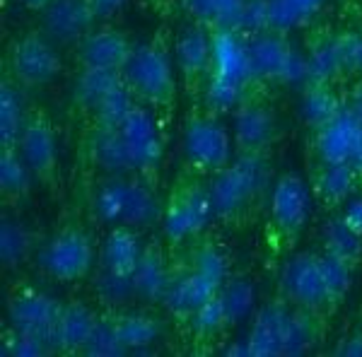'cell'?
I'll return each instance as SVG.
<instances>
[{"mask_svg":"<svg viewBox=\"0 0 362 357\" xmlns=\"http://www.w3.org/2000/svg\"><path fill=\"white\" fill-rule=\"evenodd\" d=\"M346 109V97L336 92V85H305L302 87V119L312 128H319L336 119Z\"/></svg>","mask_w":362,"mask_h":357,"instance_id":"4dcf8cb0","label":"cell"},{"mask_svg":"<svg viewBox=\"0 0 362 357\" xmlns=\"http://www.w3.org/2000/svg\"><path fill=\"white\" fill-rule=\"evenodd\" d=\"M61 70L63 58L42 29L15 37L3 54V75L25 92L54 83Z\"/></svg>","mask_w":362,"mask_h":357,"instance_id":"ba28073f","label":"cell"},{"mask_svg":"<svg viewBox=\"0 0 362 357\" xmlns=\"http://www.w3.org/2000/svg\"><path fill=\"white\" fill-rule=\"evenodd\" d=\"M87 8H90L92 17H95V22H109L114 15H119L121 10H124V5L128 0H85Z\"/></svg>","mask_w":362,"mask_h":357,"instance_id":"ab89813d","label":"cell"},{"mask_svg":"<svg viewBox=\"0 0 362 357\" xmlns=\"http://www.w3.org/2000/svg\"><path fill=\"white\" fill-rule=\"evenodd\" d=\"M208 181L215 220L230 232H244L268 213L276 184L271 155H235L223 172Z\"/></svg>","mask_w":362,"mask_h":357,"instance_id":"7a4b0ae2","label":"cell"},{"mask_svg":"<svg viewBox=\"0 0 362 357\" xmlns=\"http://www.w3.org/2000/svg\"><path fill=\"white\" fill-rule=\"evenodd\" d=\"M112 321L116 336H119L121 345L128 350L148 348L155 343L162 333V321L148 312H119V309H109L104 312Z\"/></svg>","mask_w":362,"mask_h":357,"instance_id":"f1b7e54d","label":"cell"},{"mask_svg":"<svg viewBox=\"0 0 362 357\" xmlns=\"http://www.w3.org/2000/svg\"><path fill=\"white\" fill-rule=\"evenodd\" d=\"M102 314H97L90 304L80 300H70L61 304L54 333H51V348L58 355H87Z\"/></svg>","mask_w":362,"mask_h":357,"instance_id":"ffe728a7","label":"cell"},{"mask_svg":"<svg viewBox=\"0 0 362 357\" xmlns=\"http://www.w3.org/2000/svg\"><path fill=\"white\" fill-rule=\"evenodd\" d=\"M49 3L51 0H22V5H25L27 10H34V13H42Z\"/></svg>","mask_w":362,"mask_h":357,"instance_id":"ee69618b","label":"cell"},{"mask_svg":"<svg viewBox=\"0 0 362 357\" xmlns=\"http://www.w3.org/2000/svg\"><path fill=\"white\" fill-rule=\"evenodd\" d=\"M268 3H271V27L283 32L297 25H307L321 8V0H268Z\"/></svg>","mask_w":362,"mask_h":357,"instance_id":"d590c367","label":"cell"},{"mask_svg":"<svg viewBox=\"0 0 362 357\" xmlns=\"http://www.w3.org/2000/svg\"><path fill=\"white\" fill-rule=\"evenodd\" d=\"M353 167H355V169H358V172H360V177H362V150H360L358 160H355V162H353Z\"/></svg>","mask_w":362,"mask_h":357,"instance_id":"f6af8a7d","label":"cell"},{"mask_svg":"<svg viewBox=\"0 0 362 357\" xmlns=\"http://www.w3.org/2000/svg\"><path fill=\"white\" fill-rule=\"evenodd\" d=\"M312 201L305 177L297 172H283L276 177L266 220V247L273 261H285L295 254L309 222Z\"/></svg>","mask_w":362,"mask_h":357,"instance_id":"5b68a950","label":"cell"},{"mask_svg":"<svg viewBox=\"0 0 362 357\" xmlns=\"http://www.w3.org/2000/svg\"><path fill=\"white\" fill-rule=\"evenodd\" d=\"M244 0H181L191 22L210 32H235Z\"/></svg>","mask_w":362,"mask_h":357,"instance_id":"f546056e","label":"cell"},{"mask_svg":"<svg viewBox=\"0 0 362 357\" xmlns=\"http://www.w3.org/2000/svg\"><path fill=\"white\" fill-rule=\"evenodd\" d=\"M155 181L136 174H104L92 193V213L109 225L150 227L162 222L165 203L155 193Z\"/></svg>","mask_w":362,"mask_h":357,"instance_id":"277c9868","label":"cell"},{"mask_svg":"<svg viewBox=\"0 0 362 357\" xmlns=\"http://www.w3.org/2000/svg\"><path fill=\"white\" fill-rule=\"evenodd\" d=\"M97 259L92 234L80 222H68L39 247V266L58 283H78L90 275Z\"/></svg>","mask_w":362,"mask_h":357,"instance_id":"8fae6325","label":"cell"},{"mask_svg":"<svg viewBox=\"0 0 362 357\" xmlns=\"http://www.w3.org/2000/svg\"><path fill=\"white\" fill-rule=\"evenodd\" d=\"M165 152V136L150 109L133 104L131 111L112 128L85 133L87 160L104 174H136L157 184Z\"/></svg>","mask_w":362,"mask_h":357,"instance_id":"6da1fadb","label":"cell"},{"mask_svg":"<svg viewBox=\"0 0 362 357\" xmlns=\"http://www.w3.org/2000/svg\"><path fill=\"white\" fill-rule=\"evenodd\" d=\"M215 63V39L213 32L196 22L181 29L174 39V66L179 73V83L189 104H201L206 87L213 75Z\"/></svg>","mask_w":362,"mask_h":357,"instance_id":"4fadbf2b","label":"cell"},{"mask_svg":"<svg viewBox=\"0 0 362 357\" xmlns=\"http://www.w3.org/2000/svg\"><path fill=\"white\" fill-rule=\"evenodd\" d=\"M280 121L261 95H249L232 111L235 155H273L280 140Z\"/></svg>","mask_w":362,"mask_h":357,"instance_id":"5bb4252c","label":"cell"},{"mask_svg":"<svg viewBox=\"0 0 362 357\" xmlns=\"http://www.w3.org/2000/svg\"><path fill=\"white\" fill-rule=\"evenodd\" d=\"M174 256L167 254L165 244L160 242H145L136 271L131 275V292L145 302L160 304L165 297V290L172 278Z\"/></svg>","mask_w":362,"mask_h":357,"instance_id":"603a6c76","label":"cell"},{"mask_svg":"<svg viewBox=\"0 0 362 357\" xmlns=\"http://www.w3.org/2000/svg\"><path fill=\"white\" fill-rule=\"evenodd\" d=\"M341 215H343V220H346L355 232L362 234V196H358V198L353 196V198H350V201L346 203V208L341 210Z\"/></svg>","mask_w":362,"mask_h":357,"instance_id":"b9f144b4","label":"cell"},{"mask_svg":"<svg viewBox=\"0 0 362 357\" xmlns=\"http://www.w3.org/2000/svg\"><path fill=\"white\" fill-rule=\"evenodd\" d=\"M247 49V66L251 85L259 90L264 85H288L295 80H305V63L302 56L290 44L288 32L283 29H266L254 37H244Z\"/></svg>","mask_w":362,"mask_h":357,"instance_id":"9c48e42d","label":"cell"},{"mask_svg":"<svg viewBox=\"0 0 362 357\" xmlns=\"http://www.w3.org/2000/svg\"><path fill=\"white\" fill-rule=\"evenodd\" d=\"M5 5H8V0H3V8H5Z\"/></svg>","mask_w":362,"mask_h":357,"instance_id":"bcb514c9","label":"cell"},{"mask_svg":"<svg viewBox=\"0 0 362 357\" xmlns=\"http://www.w3.org/2000/svg\"><path fill=\"white\" fill-rule=\"evenodd\" d=\"M37 184L34 174L29 172L27 162L22 160L20 150L0 148V198L3 206L22 208L32 198V189Z\"/></svg>","mask_w":362,"mask_h":357,"instance_id":"4316f807","label":"cell"},{"mask_svg":"<svg viewBox=\"0 0 362 357\" xmlns=\"http://www.w3.org/2000/svg\"><path fill=\"white\" fill-rule=\"evenodd\" d=\"M3 353L5 355H20V357H27V355H49L54 353L49 341L39 336H29L25 331H17L10 326V331L5 329L3 331Z\"/></svg>","mask_w":362,"mask_h":357,"instance_id":"8d00e7d4","label":"cell"},{"mask_svg":"<svg viewBox=\"0 0 362 357\" xmlns=\"http://www.w3.org/2000/svg\"><path fill=\"white\" fill-rule=\"evenodd\" d=\"M138 44L131 42L126 32L112 25L92 27L75 46V63L78 70H104V73H124Z\"/></svg>","mask_w":362,"mask_h":357,"instance_id":"e0dca14e","label":"cell"},{"mask_svg":"<svg viewBox=\"0 0 362 357\" xmlns=\"http://www.w3.org/2000/svg\"><path fill=\"white\" fill-rule=\"evenodd\" d=\"M324 254L336 256L343 263H348L353 271H360L362 266V234L343 220L341 213H331V218L321 227V249Z\"/></svg>","mask_w":362,"mask_h":357,"instance_id":"83f0119b","label":"cell"},{"mask_svg":"<svg viewBox=\"0 0 362 357\" xmlns=\"http://www.w3.org/2000/svg\"><path fill=\"white\" fill-rule=\"evenodd\" d=\"M25 90H20L10 78H0V148H15L25 126L27 107L22 102Z\"/></svg>","mask_w":362,"mask_h":357,"instance_id":"1f68e13d","label":"cell"},{"mask_svg":"<svg viewBox=\"0 0 362 357\" xmlns=\"http://www.w3.org/2000/svg\"><path fill=\"white\" fill-rule=\"evenodd\" d=\"M210 220H215L210 181L189 172H179V177L169 186L162 213L167 244L174 249L184 247L186 242L206 232Z\"/></svg>","mask_w":362,"mask_h":357,"instance_id":"52a82bcc","label":"cell"},{"mask_svg":"<svg viewBox=\"0 0 362 357\" xmlns=\"http://www.w3.org/2000/svg\"><path fill=\"white\" fill-rule=\"evenodd\" d=\"M319 254V271H321V280H324V290H326V300H329L331 312H338L343 307V302L348 300V292L353 288V275L358 271L343 263L336 256H329L324 251H317Z\"/></svg>","mask_w":362,"mask_h":357,"instance_id":"836d02e7","label":"cell"},{"mask_svg":"<svg viewBox=\"0 0 362 357\" xmlns=\"http://www.w3.org/2000/svg\"><path fill=\"white\" fill-rule=\"evenodd\" d=\"M177 66H174V44L169 46V37L165 29L138 44L131 61L121 73L128 95L136 99V104L150 109L157 116L162 133L172 126L174 114L179 104V80Z\"/></svg>","mask_w":362,"mask_h":357,"instance_id":"3957f363","label":"cell"},{"mask_svg":"<svg viewBox=\"0 0 362 357\" xmlns=\"http://www.w3.org/2000/svg\"><path fill=\"white\" fill-rule=\"evenodd\" d=\"M362 150V128L355 124L348 109H343L329 124L312 128L309 160L319 162H350L358 160Z\"/></svg>","mask_w":362,"mask_h":357,"instance_id":"d6986e66","label":"cell"},{"mask_svg":"<svg viewBox=\"0 0 362 357\" xmlns=\"http://www.w3.org/2000/svg\"><path fill=\"white\" fill-rule=\"evenodd\" d=\"M124 353H126V348L121 345L119 336H116L112 321H109L107 314H102V321H99L95 336H92L87 355H124Z\"/></svg>","mask_w":362,"mask_h":357,"instance_id":"f35d334b","label":"cell"},{"mask_svg":"<svg viewBox=\"0 0 362 357\" xmlns=\"http://www.w3.org/2000/svg\"><path fill=\"white\" fill-rule=\"evenodd\" d=\"M235 160V143L220 116L210 114L201 104H191L184 121V152L181 172L210 179Z\"/></svg>","mask_w":362,"mask_h":357,"instance_id":"8992f818","label":"cell"},{"mask_svg":"<svg viewBox=\"0 0 362 357\" xmlns=\"http://www.w3.org/2000/svg\"><path fill=\"white\" fill-rule=\"evenodd\" d=\"M305 85H338L346 78L338 32L329 27L314 29L305 44Z\"/></svg>","mask_w":362,"mask_h":357,"instance_id":"44dd1931","label":"cell"},{"mask_svg":"<svg viewBox=\"0 0 362 357\" xmlns=\"http://www.w3.org/2000/svg\"><path fill=\"white\" fill-rule=\"evenodd\" d=\"M37 234L29 227H25L22 222L3 220V227H0V259L8 268L22 266L29 259V254L37 249Z\"/></svg>","mask_w":362,"mask_h":357,"instance_id":"e575fe53","label":"cell"},{"mask_svg":"<svg viewBox=\"0 0 362 357\" xmlns=\"http://www.w3.org/2000/svg\"><path fill=\"white\" fill-rule=\"evenodd\" d=\"M346 109L350 111V116L355 119V124L362 128V78H358V83L353 85V90H348Z\"/></svg>","mask_w":362,"mask_h":357,"instance_id":"60d3db41","label":"cell"},{"mask_svg":"<svg viewBox=\"0 0 362 357\" xmlns=\"http://www.w3.org/2000/svg\"><path fill=\"white\" fill-rule=\"evenodd\" d=\"M22 160L37 179V186L58 193L61 189V155L51 114L44 107H27L25 126L17 140Z\"/></svg>","mask_w":362,"mask_h":357,"instance_id":"7c38bea8","label":"cell"},{"mask_svg":"<svg viewBox=\"0 0 362 357\" xmlns=\"http://www.w3.org/2000/svg\"><path fill=\"white\" fill-rule=\"evenodd\" d=\"M235 326L237 324H235V319H232L230 309H227L225 297L220 295V290H218V295H215L213 300H208L196 312V316L189 324V329L194 333L196 341L215 343V341H223Z\"/></svg>","mask_w":362,"mask_h":357,"instance_id":"d6a6232c","label":"cell"},{"mask_svg":"<svg viewBox=\"0 0 362 357\" xmlns=\"http://www.w3.org/2000/svg\"><path fill=\"white\" fill-rule=\"evenodd\" d=\"M220 285H215L213 280L206 278L203 273H198L194 266H189L181 256H174L172 266V278L162 297V307L167 309V314L179 324H191V319L196 316L198 309L203 307L208 300H213L218 295Z\"/></svg>","mask_w":362,"mask_h":357,"instance_id":"9a60e30c","label":"cell"},{"mask_svg":"<svg viewBox=\"0 0 362 357\" xmlns=\"http://www.w3.org/2000/svg\"><path fill=\"white\" fill-rule=\"evenodd\" d=\"M92 27L97 22L85 0H51L42 10V32L54 44L78 46Z\"/></svg>","mask_w":362,"mask_h":357,"instance_id":"7402d4cb","label":"cell"},{"mask_svg":"<svg viewBox=\"0 0 362 357\" xmlns=\"http://www.w3.org/2000/svg\"><path fill=\"white\" fill-rule=\"evenodd\" d=\"M179 256L189 266H194L198 273H203L206 278L213 280L215 285H220V288L230 278V268H232L230 249L218 237H213V234L208 232L198 234L196 239H191L184 247H179Z\"/></svg>","mask_w":362,"mask_h":357,"instance_id":"484cf974","label":"cell"},{"mask_svg":"<svg viewBox=\"0 0 362 357\" xmlns=\"http://www.w3.org/2000/svg\"><path fill=\"white\" fill-rule=\"evenodd\" d=\"M278 297L290 309L312 316L317 321L329 319L334 314L329 300H326L317 251H300V254L295 251L285 261H280Z\"/></svg>","mask_w":362,"mask_h":357,"instance_id":"30bf717a","label":"cell"},{"mask_svg":"<svg viewBox=\"0 0 362 357\" xmlns=\"http://www.w3.org/2000/svg\"><path fill=\"white\" fill-rule=\"evenodd\" d=\"M143 242L138 237V230L131 225H112L107 239L99 251V263L104 273L119 280H131L133 271L138 266Z\"/></svg>","mask_w":362,"mask_h":357,"instance_id":"d4e9b609","label":"cell"},{"mask_svg":"<svg viewBox=\"0 0 362 357\" xmlns=\"http://www.w3.org/2000/svg\"><path fill=\"white\" fill-rule=\"evenodd\" d=\"M307 184L309 191H312V198L326 213H341L346 203L358 193L362 177L350 162L309 160Z\"/></svg>","mask_w":362,"mask_h":357,"instance_id":"ac0fdd59","label":"cell"},{"mask_svg":"<svg viewBox=\"0 0 362 357\" xmlns=\"http://www.w3.org/2000/svg\"><path fill=\"white\" fill-rule=\"evenodd\" d=\"M336 355H348V357H355V355H362V326L360 331H355L353 336H346L341 341V345L334 350Z\"/></svg>","mask_w":362,"mask_h":357,"instance_id":"7bdbcfd3","label":"cell"},{"mask_svg":"<svg viewBox=\"0 0 362 357\" xmlns=\"http://www.w3.org/2000/svg\"><path fill=\"white\" fill-rule=\"evenodd\" d=\"M124 90V80L119 73H104V70L83 68L75 80L73 95H70V109L85 124L107 107L112 99Z\"/></svg>","mask_w":362,"mask_h":357,"instance_id":"cb8c5ba5","label":"cell"},{"mask_svg":"<svg viewBox=\"0 0 362 357\" xmlns=\"http://www.w3.org/2000/svg\"><path fill=\"white\" fill-rule=\"evenodd\" d=\"M61 304L56 297L44 292L37 285L20 283L8 295V319L10 326L17 331H25L29 336H39L51 343Z\"/></svg>","mask_w":362,"mask_h":357,"instance_id":"2e32d148","label":"cell"},{"mask_svg":"<svg viewBox=\"0 0 362 357\" xmlns=\"http://www.w3.org/2000/svg\"><path fill=\"white\" fill-rule=\"evenodd\" d=\"M346 78H362V27L338 32Z\"/></svg>","mask_w":362,"mask_h":357,"instance_id":"74e56055","label":"cell"}]
</instances>
